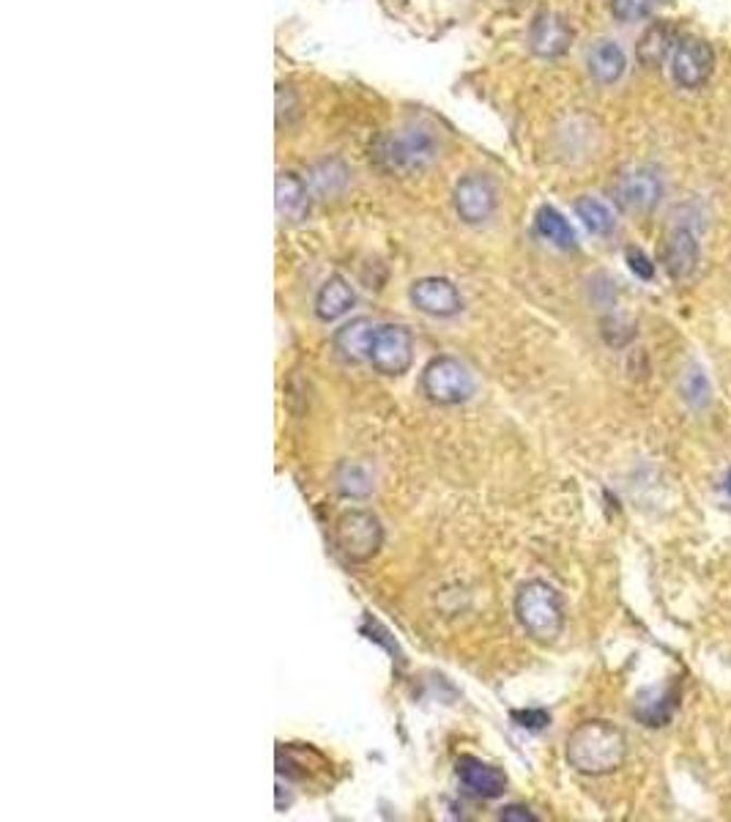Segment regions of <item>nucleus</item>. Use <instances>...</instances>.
I'll return each instance as SVG.
<instances>
[{
	"instance_id": "nucleus-13",
	"label": "nucleus",
	"mask_w": 731,
	"mask_h": 822,
	"mask_svg": "<svg viewBox=\"0 0 731 822\" xmlns=\"http://www.w3.org/2000/svg\"><path fill=\"white\" fill-rule=\"evenodd\" d=\"M379 324L373 319H353L343 324L332 337V348H335L337 359L346 365L370 362V348H373V337Z\"/></svg>"
},
{
	"instance_id": "nucleus-25",
	"label": "nucleus",
	"mask_w": 731,
	"mask_h": 822,
	"mask_svg": "<svg viewBox=\"0 0 731 822\" xmlns=\"http://www.w3.org/2000/svg\"><path fill=\"white\" fill-rule=\"evenodd\" d=\"M685 397L693 403V406H702L704 401L709 397V384L707 379H704L702 370H691V373L685 376Z\"/></svg>"
},
{
	"instance_id": "nucleus-20",
	"label": "nucleus",
	"mask_w": 731,
	"mask_h": 822,
	"mask_svg": "<svg viewBox=\"0 0 731 822\" xmlns=\"http://www.w3.org/2000/svg\"><path fill=\"white\" fill-rule=\"evenodd\" d=\"M537 234L542 236L546 241H551L553 247H559V250H575V230L573 225L564 219L562 212H556L553 206H542L540 212H537Z\"/></svg>"
},
{
	"instance_id": "nucleus-9",
	"label": "nucleus",
	"mask_w": 731,
	"mask_h": 822,
	"mask_svg": "<svg viewBox=\"0 0 731 822\" xmlns=\"http://www.w3.org/2000/svg\"><path fill=\"white\" fill-rule=\"evenodd\" d=\"M715 67L712 47L698 36H687V39L676 41L674 52H671V78L680 88L696 91L709 80Z\"/></svg>"
},
{
	"instance_id": "nucleus-12",
	"label": "nucleus",
	"mask_w": 731,
	"mask_h": 822,
	"mask_svg": "<svg viewBox=\"0 0 731 822\" xmlns=\"http://www.w3.org/2000/svg\"><path fill=\"white\" fill-rule=\"evenodd\" d=\"M573 45V28L556 12H540L529 28V47L540 58H562Z\"/></svg>"
},
{
	"instance_id": "nucleus-21",
	"label": "nucleus",
	"mask_w": 731,
	"mask_h": 822,
	"mask_svg": "<svg viewBox=\"0 0 731 822\" xmlns=\"http://www.w3.org/2000/svg\"><path fill=\"white\" fill-rule=\"evenodd\" d=\"M335 486L343 497L364 499L373 493V475L359 461H343L335 469Z\"/></svg>"
},
{
	"instance_id": "nucleus-11",
	"label": "nucleus",
	"mask_w": 731,
	"mask_h": 822,
	"mask_svg": "<svg viewBox=\"0 0 731 822\" xmlns=\"http://www.w3.org/2000/svg\"><path fill=\"white\" fill-rule=\"evenodd\" d=\"M408 297L419 313L433 315V319H453L464 310V297L447 277H422L414 283Z\"/></svg>"
},
{
	"instance_id": "nucleus-10",
	"label": "nucleus",
	"mask_w": 731,
	"mask_h": 822,
	"mask_svg": "<svg viewBox=\"0 0 731 822\" xmlns=\"http://www.w3.org/2000/svg\"><path fill=\"white\" fill-rule=\"evenodd\" d=\"M499 206V192L491 179L480 174H469L455 187V212L466 225H482L493 217Z\"/></svg>"
},
{
	"instance_id": "nucleus-16",
	"label": "nucleus",
	"mask_w": 731,
	"mask_h": 822,
	"mask_svg": "<svg viewBox=\"0 0 731 822\" xmlns=\"http://www.w3.org/2000/svg\"><path fill=\"white\" fill-rule=\"evenodd\" d=\"M587 67L595 83L614 85L627 69L625 50H622L614 39H598L592 47H589Z\"/></svg>"
},
{
	"instance_id": "nucleus-27",
	"label": "nucleus",
	"mask_w": 731,
	"mask_h": 822,
	"mask_svg": "<svg viewBox=\"0 0 731 822\" xmlns=\"http://www.w3.org/2000/svg\"><path fill=\"white\" fill-rule=\"evenodd\" d=\"M513 718L518 722V727L524 729H546L551 724V716L546 711H515Z\"/></svg>"
},
{
	"instance_id": "nucleus-6",
	"label": "nucleus",
	"mask_w": 731,
	"mask_h": 822,
	"mask_svg": "<svg viewBox=\"0 0 731 822\" xmlns=\"http://www.w3.org/2000/svg\"><path fill=\"white\" fill-rule=\"evenodd\" d=\"M660 258H663V266L671 281H691L698 269V258H702L696 217L685 212V217L671 225L669 236L660 247Z\"/></svg>"
},
{
	"instance_id": "nucleus-2",
	"label": "nucleus",
	"mask_w": 731,
	"mask_h": 822,
	"mask_svg": "<svg viewBox=\"0 0 731 822\" xmlns=\"http://www.w3.org/2000/svg\"><path fill=\"white\" fill-rule=\"evenodd\" d=\"M627 740L609 722H584L567 738V762L584 776H609L625 762Z\"/></svg>"
},
{
	"instance_id": "nucleus-22",
	"label": "nucleus",
	"mask_w": 731,
	"mask_h": 822,
	"mask_svg": "<svg viewBox=\"0 0 731 822\" xmlns=\"http://www.w3.org/2000/svg\"><path fill=\"white\" fill-rule=\"evenodd\" d=\"M676 707V694L669 691H647L636 702V718L647 727H666Z\"/></svg>"
},
{
	"instance_id": "nucleus-15",
	"label": "nucleus",
	"mask_w": 731,
	"mask_h": 822,
	"mask_svg": "<svg viewBox=\"0 0 731 822\" xmlns=\"http://www.w3.org/2000/svg\"><path fill=\"white\" fill-rule=\"evenodd\" d=\"M458 778L477 798H499L507 789V776H504L502 767L488 765V762L475 760V757H464L458 762Z\"/></svg>"
},
{
	"instance_id": "nucleus-14",
	"label": "nucleus",
	"mask_w": 731,
	"mask_h": 822,
	"mask_svg": "<svg viewBox=\"0 0 731 822\" xmlns=\"http://www.w3.org/2000/svg\"><path fill=\"white\" fill-rule=\"evenodd\" d=\"M274 203H277L279 217L299 223L310 212V184L293 170H283L274 181Z\"/></svg>"
},
{
	"instance_id": "nucleus-1",
	"label": "nucleus",
	"mask_w": 731,
	"mask_h": 822,
	"mask_svg": "<svg viewBox=\"0 0 731 822\" xmlns=\"http://www.w3.org/2000/svg\"><path fill=\"white\" fill-rule=\"evenodd\" d=\"M439 138L424 123H406L400 129L381 134L373 146V157L379 168L390 176H417L428 170L439 159Z\"/></svg>"
},
{
	"instance_id": "nucleus-19",
	"label": "nucleus",
	"mask_w": 731,
	"mask_h": 822,
	"mask_svg": "<svg viewBox=\"0 0 731 822\" xmlns=\"http://www.w3.org/2000/svg\"><path fill=\"white\" fill-rule=\"evenodd\" d=\"M348 181H351V170H348L346 163L337 157H326V159H321V163H315L308 176L310 190H313L319 198L340 195V192L348 187Z\"/></svg>"
},
{
	"instance_id": "nucleus-28",
	"label": "nucleus",
	"mask_w": 731,
	"mask_h": 822,
	"mask_svg": "<svg viewBox=\"0 0 731 822\" xmlns=\"http://www.w3.org/2000/svg\"><path fill=\"white\" fill-rule=\"evenodd\" d=\"M499 820H502V822H537V817L531 814L526 806L513 803V806H504V809L499 811Z\"/></svg>"
},
{
	"instance_id": "nucleus-8",
	"label": "nucleus",
	"mask_w": 731,
	"mask_h": 822,
	"mask_svg": "<svg viewBox=\"0 0 731 822\" xmlns=\"http://www.w3.org/2000/svg\"><path fill=\"white\" fill-rule=\"evenodd\" d=\"M614 198L625 212L649 214L663 198V179L649 165L625 170L614 184Z\"/></svg>"
},
{
	"instance_id": "nucleus-5",
	"label": "nucleus",
	"mask_w": 731,
	"mask_h": 822,
	"mask_svg": "<svg viewBox=\"0 0 731 822\" xmlns=\"http://www.w3.org/2000/svg\"><path fill=\"white\" fill-rule=\"evenodd\" d=\"M335 543L348 562H370L384 546V526L370 510H346L335 524Z\"/></svg>"
},
{
	"instance_id": "nucleus-7",
	"label": "nucleus",
	"mask_w": 731,
	"mask_h": 822,
	"mask_svg": "<svg viewBox=\"0 0 731 822\" xmlns=\"http://www.w3.org/2000/svg\"><path fill=\"white\" fill-rule=\"evenodd\" d=\"M414 362V335L403 324H379L370 348V365L381 376H403Z\"/></svg>"
},
{
	"instance_id": "nucleus-26",
	"label": "nucleus",
	"mask_w": 731,
	"mask_h": 822,
	"mask_svg": "<svg viewBox=\"0 0 731 822\" xmlns=\"http://www.w3.org/2000/svg\"><path fill=\"white\" fill-rule=\"evenodd\" d=\"M625 255H627V266H631V272L636 274V277H642V281H652L655 277L652 261H649L638 247H627Z\"/></svg>"
},
{
	"instance_id": "nucleus-24",
	"label": "nucleus",
	"mask_w": 731,
	"mask_h": 822,
	"mask_svg": "<svg viewBox=\"0 0 731 822\" xmlns=\"http://www.w3.org/2000/svg\"><path fill=\"white\" fill-rule=\"evenodd\" d=\"M658 0H611V14L620 23H638L655 12Z\"/></svg>"
},
{
	"instance_id": "nucleus-3",
	"label": "nucleus",
	"mask_w": 731,
	"mask_h": 822,
	"mask_svg": "<svg viewBox=\"0 0 731 822\" xmlns=\"http://www.w3.org/2000/svg\"><path fill=\"white\" fill-rule=\"evenodd\" d=\"M515 617L535 642H553L564 628V604L548 582H526L515 595Z\"/></svg>"
},
{
	"instance_id": "nucleus-4",
	"label": "nucleus",
	"mask_w": 731,
	"mask_h": 822,
	"mask_svg": "<svg viewBox=\"0 0 731 822\" xmlns=\"http://www.w3.org/2000/svg\"><path fill=\"white\" fill-rule=\"evenodd\" d=\"M419 390L435 406H458L475 395V379L460 359L435 357L424 365Z\"/></svg>"
},
{
	"instance_id": "nucleus-18",
	"label": "nucleus",
	"mask_w": 731,
	"mask_h": 822,
	"mask_svg": "<svg viewBox=\"0 0 731 822\" xmlns=\"http://www.w3.org/2000/svg\"><path fill=\"white\" fill-rule=\"evenodd\" d=\"M676 47L674 28L669 23H652L638 39V61L647 69H660Z\"/></svg>"
},
{
	"instance_id": "nucleus-17",
	"label": "nucleus",
	"mask_w": 731,
	"mask_h": 822,
	"mask_svg": "<svg viewBox=\"0 0 731 822\" xmlns=\"http://www.w3.org/2000/svg\"><path fill=\"white\" fill-rule=\"evenodd\" d=\"M357 305V294H353L351 283L340 274L329 277V281L321 286L319 297H315V315L321 321H337L348 313V310Z\"/></svg>"
},
{
	"instance_id": "nucleus-23",
	"label": "nucleus",
	"mask_w": 731,
	"mask_h": 822,
	"mask_svg": "<svg viewBox=\"0 0 731 822\" xmlns=\"http://www.w3.org/2000/svg\"><path fill=\"white\" fill-rule=\"evenodd\" d=\"M575 214H578L580 223L587 225V228L598 236H609L616 225L614 212H611L609 203L592 195H584L575 201Z\"/></svg>"
},
{
	"instance_id": "nucleus-29",
	"label": "nucleus",
	"mask_w": 731,
	"mask_h": 822,
	"mask_svg": "<svg viewBox=\"0 0 731 822\" xmlns=\"http://www.w3.org/2000/svg\"><path fill=\"white\" fill-rule=\"evenodd\" d=\"M726 491L731 493V469H729V475H726Z\"/></svg>"
}]
</instances>
